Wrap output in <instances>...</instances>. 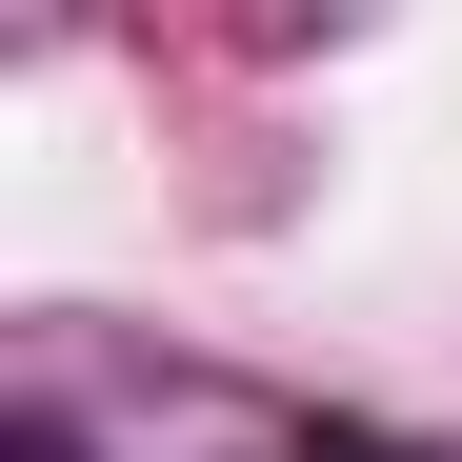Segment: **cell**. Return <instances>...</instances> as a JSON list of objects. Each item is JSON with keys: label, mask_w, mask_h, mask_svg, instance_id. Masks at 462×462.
Listing matches in <instances>:
<instances>
[{"label": "cell", "mask_w": 462, "mask_h": 462, "mask_svg": "<svg viewBox=\"0 0 462 462\" xmlns=\"http://www.w3.org/2000/svg\"><path fill=\"white\" fill-rule=\"evenodd\" d=\"M301 462H422V442H301Z\"/></svg>", "instance_id": "1"}]
</instances>
